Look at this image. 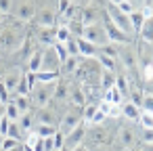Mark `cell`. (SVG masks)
Listing matches in <instances>:
<instances>
[{
    "label": "cell",
    "instance_id": "obj_32",
    "mask_svg": "<svg viewBox=\"0 0 153 151\" xmlns=\"http://www.w3.org/2000/svg\"><path fill=\"white\" fill-rule=\"evenodd\" d=\"M97 109H99V103H86V105L82 107V120H84V122H90V120L94 118Z\"/></svg>",
    "mask_w": 153,
    "mask_h": 151
},
{
    "label": "cell",
    "instance_id": "obj_21",
    "mask_svg": "<svg viewBox=\"0 0 153 151\" xmlns=\"http://www.w3.org/2000/svg\"><path fill=\"white\" fill-rule=\"evenodd\" d=\"M42 59H44V51H34V53L30 55V61H27V71H32V74L40 71Z\"/></svg>",
    "mask_w": 153,
    "mask_h": 151
},
{
    "label": "cell",
    "instance_id": "obj_54",
    "mask_svg": "<svg viewBox=\"0 0 153 151\" xmlns=\"http://www.w3.org/2000/svg\"><path fill=\"white\" fill-rule=\"evenodd\" d=\"M2 141H4V136H2V134H0V151H2Z\"/></svg>",
    "mask_w": 153,
    "mask_h": 151
},
{
    "label": "cell",
    "instance_id": "obj_28",
    "mask_svg": "<svg viewBox=\"0 0 153 151\" xmlns=\"http://www.w3.org/2000/svg\"><path fill=\"white\" fill-rule=\"evenodd\" d=\"M115 88L124 94V99L128 97V92H130V80H128V76H126V74L115 76Z\"/></svg>",
    "mask_w": 153,
    "mask_h": 151
},
{
    "label": "cell",
    "instance_id": "obj_16",
    "mask_svg": "<svg viewBox=\"0 0 153 151\" xmlns=\"http://www.w3.org/2000/svg\"><path fill=\"white\" fill-rule=\"evenodd\" d=\"M80 61H82V57H67L63 63H61V76H71V74H76V69L80 67Z\"/></svg>",
    "mask_w": 153,
    "mask_h": 151
},
{
    "label": "cell",
    "instance_id": "obj_12",
    "mask_svg": "<svg viewBox=\"0 0 153 151\" xmlns=\"http://www.w3.org/2000/svg\"><path fill=\"white\" fill-rule=\"evenodd\" d=\"M9 103H13L21 113H27V111L32 109V99H30V94H17V92H13V97H11Z\"/></svg>",
    "mask_w": 153,
    "mask_h": 151
},
{
    "label": "cell",
    "instance_id": "obj_10",
    "mask_svg": "<svg viewBox=\"0 0 153 151\" xmlns=\"http://www.w3.org/2000/svg\"><path fill=\"white\" fill-rule=\"evenodd\" d=\"M76 42H78V51H80V57L82 59H94L97 57L99 46H94L92 42H88L84 38H76Z\"/></svg>",
    "mask_w": 153,
    "mask_h": 151
},
{
    "label": "cell",
    "instance_id": "obj_29",
    "mask_svg": "<svg viewBox=\"0 0 153 151\" xmlns=\"http://www.w3.org/2000/svg\"><path fill=\"white\" fill-rule=\"evenodd\" d=\"M40 138H48V136H53L55 132H57V126H48V124H36L34 128H32Z\"/></svg>",
    "mask_w": 153,
    "mask_h": 151
},
{
    "label": "cell",
    "instance_id": "obj_35",
    "mask_svg": "<svg viewBox=\"0 0 153 151\" xmlns=\"http://www.w3.org/2000/svg\"><path fill=\"white\" fill-rule=\"evenodd\" d=\"M140 109H143L145 113H153V94L147 92V90H145V97H143V101H140Z\"/></svg>",
    "mask_w": 153,
    "mask_h": 151
},
{
    "label": "cell",
    "instance_id": "obj_17",
    "mask_svg": "<svg viewBox=\"0 0 153 151\" xmlns=\"http://www.w3.org/2000/svg\"><path fill=\"white\" fill-rule=\"evenodd\" d=\"M34 120H36L38 124H48V126H57V124H59V122L55 120V113H53L48 107H42V109H38Z\"/></svg>",
    "mask_w": 153,
    "mask_h": 151
},
{
    "label": "cell",
    "instance_id": "obj_9",
    "mask_svg": "<svg viewBox=\"0 0 153 151\" xmlns=\"http://www.w3.org/2000/svg\"><path fill=\"white\" fill-rule=\"evenodd\" d=\"M59 69H61V61H59V57L55 55L53 46H51V48H44V59H42L40 71H59ZM59 74H61V71H59Z\"/></svg>",
    "mask_w": 153,
    "mask_h": 151
},
{
    "label": "cell",
    "instance_id": "obj_2",
    "mask_svg": "<svg viewBox=\"0 0 153 151\" xmlns=\"http://www.w3.org/2000/svg\"><path fill=\"white\" fill-rule=\"evenodd\" d=\"M103 30H105V34H107V40L111 42V44H117V46H124V44H132V36H128L126 32H122L120 28H115L111 21H109V17L103 13Z\"/></svg>",
    "mask_w": 153,
    "mask_h": 151
},
{
    "label": "cell",
    "instance_id": "obj_19",
    "mask_svg": "<svg viewBox=\"0 0 153 151\" xmlns=\"http://www.w3.org/2000/svg\"><path fill=\"white\" fill-rule=\"evenodd\" d=\"M19 82H21V74L19 71H11V74H7L4 76V80H2V86L13 94V92H17V86H19Z\"/></svg>",
    "mask_w": 153,
    "mask_h": 151
},
{
    "label": "cell",
    "instance_id": "obj_43",
    "mask_svg": "<svg viewBox=\"0 0 153 151\" xmlns=\"http://www.w3.org/2000/svg\"><path fill=\"white\" fill-rule=\"evenodd\" d=\"M117 9H120V11H122L124 15H130V13L134 11V7L130 4V0H122V2L117 4Z\"/></svg>",
    "mask_w": 153,
    "mask_h": 151
},
{
    "label": "cell",
    "instance_id": "obj_11",
    "mask_svg": "<svg viewBox=\"0 0 153 151\" xmlns=\"http://www.w3.org/2000/svg\"><path fill=\"white\" fill-rule=\"evenodd\" d=\"M120 111H122V115H124V118H128L130 122H138V118H140V113H143V109H140L138 105H134V103H130V101H126V103H122V107H120Z\"/></svg>",
    "mask_w": 153,
    "mask_h": 151
},
{
    "label": "cell",
    "instance_id": "obj_18",
    "mask_svg": "<svg viewBox=\"0 0 153 151\" xmlns=\"http://www.w3.org/2000/svg\"><path fill=\"white\" fill-rule=\"evenodd\" d=\"M138 38L143 42H147V44H153V15L145 19V23H143V28L138 32Z\"/></svg>",
    "mask_w": 153,
    "mask_h": 151
},
{
    "label": "cell",
    "instance_id": "obj_53",
    "mask_svg": "<svg viewBox=\"0 0 153 151\" xmlns=\"http://www.w3.org/2000/svg\"><path fill=\"white\" fill-rule=\"evenodd\" d=\"M11 151H23V145H17L15 149H11Z\"/></svg>",
    "mask_w": 153,
    "mask_h": 151
},
{
    "label": "cell",
    "instance_id": "obj_55",
    "mask_svg": "<svg viewBox=\"0 0 153 151\" xmlns=\"http://www.w3.org/2000/svg\"><path fill=\"white\" fill-rule=\"evenodd\" d=\"M2 19H4V13H2V11H0V21H2Z\"/></svg>",
    "mask_w": 153,
    "mask_h": 151
},
{
    "label": "cell",
    "instance_id": "obj_7",
    "mask_svg": "<svg viewBox=\"0 0 153 151\" xmlns=\"http://www.w3.org/2000/svg\"><path fill=\"white\" fill-rule=\"evenodd\" d=\"M105 13V11H103ZM103 13L97 9V7H84V9H80L78 11V21L86 28V25H94V23H99V17H103Z\"/></svg>",
    "mask_w": 153,
    "mask_h": 151
},
{
    "label": "cell",
    "instance_id": "obj_22",
    "mask_svg": "<svg viewBox=\"0 0 153 151\" xmlns=\"http://www.w3.org/2000/svg\"><path fill=\"white\" fill-rule=\"evenodd\" d=\"M55 21H57V17H55L53 11L44 9V11L38 13V25L40 28H55Z\"/></svg>",
    "mask_w": 153,
    "mask_h": 151
},
{
    "label": "cell",
    "instance_id": "obj_57",
    "mask_svg": "<svg viewBox=\"0 0 153 151\" xmlns=\"http://www.w3.org/2000/svg\"><path fill=\"white\" fill-rule=\"evenodd\" d=\"M69 2H74V0H69Z\"/></svg>",
    "mask_w": 153,
    "mask_h": 151
},
{
    "label": "cell",
    "instance_id": "obj_44",
    "mask_svg": "<svg viewBox=\"0 0 153 151\" xmlns=\"http://www.w3.org/2000/svg\"><path fill=\"white\" fill-rule=\"evenodd\" d=\"M9 126H11V120H9V118H2V120H0V134H2V136H7Z\"/></svg>",
    "mask_w": 153,
    "mask_h": 151
},
{
    "label": "cell",
    "instance_id": "obj_52",
    "mask_svg": "<svg viewBox=\"0 0 153 151\" xmlns=\"http://www.w3.org/2000/svg\"><path fill=\"white\" fill-rule=\"evenodd\" d=\"M140 151H153V145H143V149Z\"/></svg>",
    "mask_w": 153,
    "mask_h": 151
},
{
    "label": "cell",
    "instance_id": "obj_49",
    "mask_svg": "<svg viewBox=\"0 0 153 151\" xmlns=\"http://www.w3.org/2000/svg\"><path fill=\"white\" fill-rule=\"evenodd\" d=\"M7 74H9V71L4 69V65H0V82H2V80H4V76H7Z\"/></svg>",
    "mask_w": 153,
    "mask_h": 151
},
{
    "label": "cell",
    "instance_id": "obj_56",
    "mask_svg": "<svg viewBox=\"0 0 153 151\" xmlns=\"http://www.w3.org/2000/svg\"><path fill=\"white\" fill-rule=\"evenodd\" d=\"M0 61H2V55H0Z\"/></svg>",
    "mask_w": 153,
    "mask_h": 151
},
{
    "label": "cell",
    "instance_id": "obj_20",
    "mask_svg": "<svg viewBox=\"0 0 153 151\" xmlns=\"http://www.w3.org/2000/svg\"><path fill=\"white\" fill-rule=\"evenodd\" d=\"M57 28H42V32H40V36H38V40L46 46V48H51L55 42H57Z\"/></svg>",
    "mask_w": 153,
    "mask_h": 151
},
{
    "label": "cell",
    "instance_id": "obj_6",
    "mask_svg": "<svg viewBox=\"0 0 153 151\" xmlns=\"http://www.w3.org/2000/svg\"><path fill=\"white\" fill-rule=\"evenodd\" d=\"M86 130H88V128H86V122L82 120V122H80L71 132H67V134H65V145H63V147H65V149H74V147L82 145V143H84V138H86Z\"/></svg>",
    "mask_w": 153,
    "mask_h": 151
},
{
    "label": "cell",
    "instance_id": "obj_48",
    "mask_svg": "<svg viewBox=\"0 0 153 151\" xmlns=\"http://www.w3.org/2000/svg\"><path fill=\"white\" fill-rule=\"evenodd\" d=\"M147 2H149V0H130V4H132L134 9H143Z\"/></svg>",
    "mask_w": 153,
    "mask_h": 151
},
{
    "label": "cell",
    "instance_id": "obj_3",
    "mask_svg": "<svg viewBox=\"0 0 153 151\" xmlns=\"http://www.w3.org/2000/svg\"><path fill=\"white\" fill-rule=\"evenodd\" d=\"M53 90H55V82H53V84H38V86L30 92L32 107H34V105H36L38 109L48 107V103L53 101Z\"/></svg>",
    "mask_w": 153,
    "mask_h": 151
},
{
    "label": "cell",
    "instance_id": "obj_59",
    "mask_svg": "<svg viewBox=\"0 0 153 151\" xmlns=\"http://www.w3.org/2000/svg\"><path fill=\"white\" fill-rule=\"evenodd\" d=\"M136 151H140V149H136Z\"/></svg>",
    "mask_w": 153,
    "mask_h": 151
},
{
    "label": "cell",
    "instance_id": "obj_36",
    "mask_svg": "<svg viewBox=\"0 0 153 151\" xmlns=\"http://www.w3.org/2000/svg\"><path fill=\"white\" fill-rule=\"evenodd\" d=\"M7 136H11V138H15V141H19V143H21L23 130L19 128V124H17V122H11V126H9V132H7Z\"/></svg>",
    "mask_w": 153,
    "mask_h": 151
},
{
    "label": "cell",
    "instance_id": "obj_39",
    "mask_svg": "<svg viewBox=\"0 0 153 151\" xmlns=\"http://www.w3.org/2000/svg\"><path fill=\"white\" fill-rule=\"evenodd\" d=\"M138 124L143 126V128H153V113H140V118H138Z\"/></svg>",
    "mask_w": 153,
    "mask_h": 151
},
{
    "label": "cell",
    "instance_id": "obj_15",
    "mask_svg": "<svg viewBox=\"0 0 153 151\" xmlns=\"http://www.w3.org/2000/svg\"><path fill=\"white\" fill-rule=\"evenodd\" d=\"M134 138H136V136H134V130H132V128L122 126V128L117 130V141H120L122 147H126V149L132 147V145H134Z\"/></svg>",
    "mask_w": 153,
    "mask_h": 151
},
{
    "label": "cell",
    "instance_id": "obj_50",
    "mask_svg": "<svg viewBox=\"0 0 153 151\" xmlns=\"http://www.w3.org/2000/svg\"><path fill=\"white\" fill-rule=\"evenodd\" d=\"M69 151H88V147H84V143H82V145H78V147H74Z\"/></svg>",
    "mask_w": 153,
    "mask_h": 151
},
{
    "label": "cell",
    "instance_id": "obj_41",
    "mask_svg": "<svg viewBox=\"0 0 153 151\" xmlns=\"http://www.w3.org/2000/svg\"><path fill=\"white\" fill-rule=\"evenodd\" d=\"M140 141H143L145 145H153V128H143Z\"/></svg>",
    "mask_w": 153,
    "mask_h": 151
},
{
    "label": "cell",
    "instance_id": "obj_26",
    "mask_svg": "<svg viewBox=\"0 0 153 151\" xmlns=\"http://www.w3.org/2000/svg\"><path fill=\"white\" fill-rule=\"evenodd\" d=\"M103 101H109L111 105H117V107H120V105L124 103V94H122V92H120V90L113 86V88L105 90V97H103Z\"/></svg>",
    "mask_w": 153,
    "mask_h": 151
},
{
    "label": "cell",
    "instance_id": "obj_5",
    "mask_svg": "<svg viewBox=\"0 0 153 151\" xmlns=\"http://www.w3.org/2000/svg\"><path fill=\"white\" fill-rule=\"evenodd\" d=\"M80 38L92 42L94 46H103V44L109 42V40H107V34H105V30H103V25H99V23H94V25H86Z\"/></svg>",
    "mask_w": 153,
    "mask_h": 151
},
{
    "label": "cell",
    "instance_id": "obj_23",
    "mask_svg": "<svg viewBox=\"0 0 153 151\" xmlns=\"http://www.w3.org/2000/svg\"><path fill=\"white\" fill-rule=\"evenodd\" d=\"M34 78H36L38 84H53V82H57L61 78V74L59 71H36Z\"/></svg>",
    "mask_w": 153,
    "mask_h": 151
},
{
    "label": "cell",
    "instance_id": "obj_33",
    "mask_svg": "<svg viewBox=\"0 0 153 151\" xmlns=\"http://www.w3.org/2000/svg\"><path fill=\"white\" fill-rule=\"evenodd\" d=\"M55 36H57V42H61V44H65L67 40H71V38H74V36L69 34L67 25H63V23H61V25L57 28V34H55Z\"/></svg>",
    "mask_w": 153,
    "mask_h": 151
},
{
    "label": "cell",
    "instance_id": "obj_30",
    "mask_svg": "<svg viewBox=\"0 0 153 151\" xmlns=\"http://www.w3.org/2000/svg\"><path fill=\"white\" fill-rule=\"evenodd\" d=\"M17 124H19V128L23 130V132H30L32 128H34V115L27 111V113H21L19 115V120H17Z\"/></svg>",
    "mask_w": 153,
    "mask_h": 151
},
{
    "label": "cell",
    "instance_id": "obj_38",
    "mask_svg": "<svg viewBox=\"0 0 153 151\" xmlns=\"http://www.w3.org/2000/svg\"><path fill=\"white\" fill-rule=\"evenodd\" d=\"M65 48H67V55H69V57H80V51H78V42H76V38L67 40V42H65Z\"/></svg>",
    "mask_w": 153,
    "mask_h": 151
},
{
    "label": "cell",
    "instance_id": "obj_24",
    "mask_svg": "<svg viewBox=\"0 0 153 151\" xmlns=\"http://www.w3.org/2000/svg\"><path fill=\"white\" fill-rule=\"evenodd\" d=\"M97 63L101 65V69L103 71H111V74H115V59H111V57H105V55H101V53H97Z\"/></svg>",
    "mask_w": 153,
    "mask_h": 151
},
{
    "label": "cell",
    "instance_id": "obj_4",
    "mask_svg": "<svg viewBox=\"0 0 153 151\" xmlns=\"http://www.w3.org/2000/svg\"><path fill=\"white\" fill-rule=\"evenodd\" d=\"M117 61H120L122 67H126L128 71L138 69V53H134V42L120 46V51H117Z\"/></svg>",
    "mask_w": 153,
    "mask_h": 151
},
{
    "label": "cell",
    "instance_id": "obj_34",
    "mask_svg": "<svg viewBox=\"0 0 153 151\" xmlns=\"http://www.w3.org/2000/svg\"><path fill=\"white\" fill-rule=\"evenodd\" d=\"M19 115H21V111H19L13 103H7V107H4V118H9L11 122H17Z\"/></svg>",
    "mask_w": 153,
    "mask_h": 151
},
{
    "label": "cell",
    "instance_id": "obj_13",
    "mask_svg": "<svg viewBox=\"0 0 153 151\" xmlns=\"http://www.w3.org/2000/svg\"><path fill=\"white\" fill-rule=\"evenodd\" d=\"M86 138H88L90 143H94V145H101V143H107L109 134H107V130H105V128H101V126H94V128L86 130Z\"/></svg>",
    "mask_w": 153,
    "mask_h": 151
},
{
    "label": "cell",
    "instance_id": "obj_51",
    "mask_svg": "<svg viewBox=\"0 0 153 151\" xmlns=\"http://www.w3.org/2000/svg\"><path fill=\"white\" fill-rule=\"evenodd\" d=\"M4 107H7V105H2V103H0V120L4 118Z\"/></svg>",
    "mask_w": 153,
    "mask_h": 151
},
{
    "label": "cell",
    "instance_id": "obj_31",
    "mask_svg": "<svg viewBox=\"0 0 153 151\" xmlns=\"http://www.w3.org/2000/svg\"><path fill=\"white\" fill-rule=\"evenodd\" d=\"M117 51H120V46H117V44H111V42H107V44L99 46V53H101V55L111 57V59H115V61H117Z\"/></svg>",
    "mask_w": 153,
    "mask_h": 151
},
{
    "label": "cell",
    "instance_id": "obj_37",
    "mask_svg": "<svg viewBox=\"0 0 153 151\" xmlns=\"http://www.w3.org/2000/svg\"><path fill=\"white\" fill-rule=\"evenodd\" d=\"M53 51H55V55L59 57V61H61V63H63V61L69 57V55H67V48H65V44H61V42H55V44H53Z\"/></svg>",
    "mask_w": 153,
    "mask_h": 151
},
{
    "label": "cell",
    "instance_id": "obj_40",
    "mask_svg": "<svg viewBox=\"0 0 153 151\" xmlns=\"http://www.w3.org/2000/svg\"><path fill=\"white\" fill-rule=\"evenodd\" d=\"M17 145H21V143L15 141V138H11V136H4V141H2V151H11V149H15Z\"/></svg>",
    "mask_w": 153,
    "mask_h": 151
},
{
    "label": "cell",
    "instance_id": "obj_46",
    "mask_svg": "<svg viewBox=\"0 0 153 151\" xmlns=\"http://www.w3.org/2000/svg\"><path fill=\"white\" fill-rule=\"evenodd\" d=\"M69 7H71V2H69V0H59V9H57V13H59V15H63V13L69 9Z\"/></svg>",
    "mask_w": 153,
    "mask_h": 151
},
{
    "label": "cell",
    "instance_id": "obj_45",
    "mask_svg": "<svg viewBox=\"0 0 153 151\" xmlns=\"http://www.w3.org/2000/svg\"><path fill=\"white\" fill-rule=\"evenodd\" d=\"M11 9H13V0H0V11H2L4 15H7Z\"/></svg>",
    "mask_w": 153,
    "mask_h": 151
},
{
    "label": "cell",
    "instance_id": "obj_1",
    "mask_svg": "<svg viewBox=\"0 0 153 151\" xmlns=\"http://www.w3.org/2000/svg\"><path fill=\"white\" fill-rule=\"evenodd\" d=\"M21 40H23V34L19 30H13V28L0 30V51L13 53V51L21 48Z\"/></svg>",
    "mask_w": 153,
    "mask_h": 151
},
{
    "label": "cell",
    "instance_id": "obj_42",
    "mask_svg": "<svg viewBox=\"0 0 153 151\" xmlns=\"http://www.w3.org/2000/svg\"><path fill=\"white\" fill-rule=\"evenodd\" d=\"M53 141H55V149H63V145H65V134L57 130V132L53 134Z\"/></svg>",
    "mask_w": 153,
    "mask_h": 151
},
{
    "label": "cell",
    "instance_id": "obj_8",
    "mask_svg": "<svg viewBox=\"0 0 153 151\" xmlns=\"http://www.w3.org/2000/svg\"><path fill=\"white\" fill-rule=\"evenodd\" d=\"M80 122H82V111H80V113H65L63 118H59L57 130L63 132V134H67V132H71Z\"/></svg>",
    "mask_w": 153,
    "mask_h": 151
},
{
    "label": "cell",
    "instance_id": "obj_58",
    "mask_svg": "<svg viewBox=\"0 0 153 151\" xmlns=\"http://www.w3.org/2000/svg\"><path fill=\"white\" fill-rule=\"evenodd\" d=\"M57 151H61V149H57Z\"/></svg>",
    "mask_w": 153,
    "mask_h": 151
},
{
    "label": "cell",
    "instance_id": "obj_27",
    "mask_svg": "<svg viewBox=\"0 0 153 151\" xmlns=\"http://www.w3.org/2000/svg\"><path fill=\"white\" fill-rule=\"evenodd\" d=\"M99 86H101V90H109V88H113V86H115V74H111V71H101Z\"/></svg>",
    "mask_w": 153,
    "mask_h": 151
},
{
    "label": "cell",
    "instance_id": "obj_47",
    "mask_svg": "<svg viewBox=\"0 0 153 151\" xmlns=\"http://www.w3.org/2000/svg\"><path fill=\"white\" fill-rule=\"evenodd\" d=\"M44 151H57V149H55V141H53V136L44 138Z\"/></svg>",
    "mask_w": 153,
    "mask_h": 151
},
{
    "label": "cell",
    "instance_id": "obj_25",
    "mask_svg": "<svg viewBox=\"0 0 153 151\" xmlns=\"http://www.w3.org/2000/svg\"><path fill=\"white\" fill-rule=\"evenodd\" d=\"M128 19H130V25H132L134 34H138V32H140V28H143V23H145V15H143L138 9H134V11L128 15Z\"/></svg>",
    "mask_w": 153,
    "mask_h": 151
},
{
    "label": "cell",
    "instance_id": "obj_14",
    "mask_svg": "<svg viewBox=\"0 0 153 151\" xmlns=\"http://www.w3.org/2000/svg\"><path fill=\"white\" fill-rule=\"evenodd\" d=\"M67 101H71V105L74 107H84L88 101H86V94H84V90H82V86H76V88H69V97H67Z\"/></svg>",
    "mask_w": 153,
    "mask_h": 151
}]
</instances>
